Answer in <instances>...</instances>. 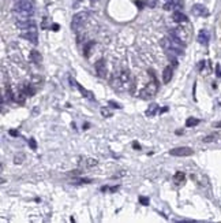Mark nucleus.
<instances>
[{"label":"nucleus","instance_id":"1","mask_svg":"<svg viewBox=\"0 0 221 223\" xmlns=\"http://www.w3.org/2000/svg\"><path fill=\"white\" fill-rule=\"evenodd\" d=\"M128 81H130V73L128 71H122L120 74H117V75L113 77V80H112L113 89L119 90V92L127 89V86H128Z\"/></svg>","mask_w":221,"mask_h":223},{"label":"nucleus","instance_id":"2","mask_svg":"<svg viewBox=\"0 0 221 223\" xmlns=\"http://www.w3.org/2000/svg\"><path fill=\"white\" fill-rule=\"evenodd\" d=\"M87 17H89V15H87V13H85V11L75 14V15L72 17V21H71V29H72V30H74V31L79 30L82 25L86 22Z\"/></svg>","mask_w":221,"mask_h":223},{"label":"nucleus","instance_id":"3","mask_svg":"<svg viewBox=\"0 0 221 223\" xmlns=\"http://www.w3.org/2000/svg\"><path fill=\"white\" fill-rule=\"evenodd\" d=\"M157 86H158V81H157V78H154L152 84H149L146 88H145V89H142L139 92V97L141 99H150V97H153L154 93H156V90H157Z\"/></svg>","mask_w":221,"mask_h":223},{"label":"nucleus","instance_id":"4","mask_svg":"<svg viewBox=\"0 0 221 223\" xmlns=\"http://www.w3.org/2000/svg\"><path fill=\"white\" fill-rule=\"evenodd\" d=\"M23 33L21 34V37H23V38H26V40H29L32 44L37 45V43H38V38H37V27L36 25H33V26L27 27V29H23Z\"/></svg>","mask_w":221,"mask_h":223},{"label":"nucleus","instance_id":"5","mask_svg":"<svg viewBox=\"0 0 221 223\" xmlns=\"http://www.w3.org/2000/svg\"><path fill=\"white\" fill-rule=\"evenodd\" d=\"M194 153V151L191 149V148L188 147H180V148H173V149H171L169 151V155H172V156H191Z\"/></svg>","mask_w":221,"mask_h":223},{"label":"nucleus","instance_id":"6","mask_svg":"<svg viewBox=\"0 0 221 223\" xmlns=\"http://www.w3.org/2000/svg\"><path fill=\"white\" fill-rule=\"evenodd\" d=\"M8 56H10V59L14 60L15 63H19V64H22L23 63L22 55H21L18 48H15V45H10L8 47Z\"/></svg>","mask_w":221,"mask_h":223},{"label":"nucleus","instance_id":"7","mask_svg":"<svg viewBox=\"0 0 221 223\" xmlns=\"http://www.w3.org/2000/svg\"><path fill=\"white\" fill-rule=\"evenodd\" d=\"M171 34H173L175 37H177L182 43H186V41L188 40V33H187V30H186L183 26H179V27H176V29H172Z\"/></svg>","mask_w":221,"mask_h":223},{"label":"nucleus","instance_id":"8","mask_svg":"<svg viewBox=\"0 0 221 223\" xmlns=\"http://www.w3.org/2000/svg\"><path fill=\"white\" fill-rule=\"evenodd\" d=\"M191 11H193V14L197 15V17H208L209 15L208 8H206L203 4H194L193 6V8H191Z\"/></svg>","mask_w":221,"mask_h":223},{"label":"nucleus","instance_id":"9","mask_svg":"<svg viewBox=\"0 0 221 223\" xmlns=\"http://www.w3.org/2000/svg\"><path fill=\"white\" fill-rule=\"evenodd\" d=\"M96 73L100 78H105L107 77V67H105V62L104 59H100L98 62L96 63Z\"/></svg>","mask_w":221,"mask_h":223},{"label":"nucleus","instance_id":"10","mask_svg":"<svg viewBox=\"0 0 221 223\" xmlns=\"http://www.w3.org/2000/svg\"><path fill=\"white\" fill-rule=\"evenodd\" d=\"M180 7H183V1L182 0H168L167 3L164 4V10H167V11L180 8Z\"/></svg>","mask_w":221,"mask_h":223},{"label":"nucleus","instance_id":"11","mask_svg":"<svg viewBox=\"0 0 221 223\" xmlns=\"http://www.w3.org/2000/svg\"><path fill=\"white\" fill-rule=\"evenodd\" d=\"M70 82H71V84H74V86H77L78 89H79V92H81L82 94H83V96H85L86 99H90V100H94V96H93V93H91V92H89V90H86L85 88H82L81 85L78 84L77 81L74 80V78H70Z\"/></svg>","mask_w":221,"mask_h":223},{"label":"nucleus","instance_id":"12","mask_svg":"<svg viewBox=\"0 0 221 223\" xmlns=\"http://www.w3.org/2000/svg\"><path fill=\"white\" fill-rule=\"evenodd\" d=\"M172 19H173L175 22H177V23H183V22H187V21H188L187 17H186L182 11H173V14H172Z\"/></svg>","mask_w":221,"mask_h":223},{"label":"nucleus","instance_id":"13","mask_svg":"<svg viewBox=\"0 0 221 223\" xmlns=\"http://www.w3.org/2000/svg\"><path fill=\"white\" fill-rule=\"evenodd\" d=\"M171 78H172V67L167 66L163 71V82L164 84H168V82L171 81Z\"/></svg>","mask_w":221,"mask_h":223},{"label":"nucleus","instance_id":"14","mask_svg":"<svg viewBox=\"0 0 221 223\" xmlns=\"http://www.w3.org/2000/svg\"><path fill=\"white\" fill-rule=\"evenodd\" d=\"M30 60H32L33 63H36V64H40L41 60H42V56L40 55L38 51L33 49V51H30Z\"/></svg>","mask_w":221,"mask_h":223},{"label":"nucleus","instance_id":"15","mask_svg":"<svg viewBox=\"0 0 221 223\" xmlns=\"http://www.w3.org/2000/svg\"><path fill=\"white\" fill-rule=\"evenodd\" d=\"M208 41H209V31L201 30L198 34V43L199 44H208Z\"/></svg>","mask_w":221,"mask_h":223},{"label":"nucleus","instance_id":"16","mask_svg":"<svg viewBox=\"0 0 221 223\" xmlns=\"http://www.w3.org/2000/svg\"><path fill=\"white\" fill-rule=\"evenodd\" d=\"M186 179V175L184 173H182V171H177L175 175H173V182L176 183V185H182V183L184 182Z\"/></svg>","mask_w":221,"mask_h":223},{"label":"nucleus","instance_id":"17","mask_svg":"<svg viewBox=\"0 0 221 223\" xmlns=\"http://www.w3.org/2000/svg\"><path fill=\"white\" fill-rule=\"evenodd\" d=\"M157 110H158V106L156 104V103H152V104L149 106V108L146 110L145 114H146V116H154L156 115V112H157Z\"/></svg>","mask_w":221,"mask_h":223},{"label":"nucleus","instance_id":"18","mask_svg":"<svg viewBox=\"0 0 221 223\" xmlns=\"http://www.w3.org/2000/svg\"><path fill=\"white\" fill-rule=\"evenodd\" d=\"M198 123H199V119H197V118H187V121H186V126L187 127H194Z\"/></svg>","mask_w":221,"mask_h":223},{"label":"nucleus","instance_id":"19","mask_svg":"<svg viewBox=\"0 0 221 223\" xmlns=\"http://www.w3.org/2000/svg\"><path fill=\"white\" fill-rule=\"evenodd\" d=\"M94 45V41H89V43H86L85 44V47H83V52H85V56L87 58L89 56V54H90V49H91V47Z\"/></svg>","mask_w":221,"mask_h":223},{"label":"nucleus","instance_id":"20","mask_svg":"<svg viewBox=\"0 0 221 223\" xmlns=\"http://www.w3.org/2000/svg\"><path fill=\"white\" fill-rule=\"evenodd\" d=\"M93 182L91 179L89 178H78V179H72L71 183H74V185H81V183H90Z\"/></svg>","mask_w":221,"mask_h":223},{"label":"nucleus","instance_id":"21","mask_svg":"<svg viewBox=\"0 0 221 223\" xmlns=\"http://www.w3.org/2000/svg\"><path fill=\"white\" fill-rule=\"evenodd\" d=\"M23 160H25V155L23 153H18V155H15V157H14V163L15 164H21Z\"/></svg>","mask_w":221,"mask_h":223},{"label":"nucleus","instance_id":"22","mask_svg":"<svg viewBox=\"0 0 221 223\" xmlns=\"http://www.w3.org/2000/svg\"><path fill=\"white\" fill-rule=\"evenodd\" d=\"M101 115L105 116V118H109V116H112V112L109 111L107 107H104V108H101Z\"/></svg>","mask_w":221,"mask_h":223},{"label":"nucleus","instance_id":"23","mask_svg":"<svg viewBox=\"0 0 221 223\" xmlns=\"http://www.w3.org/2000/svg\"><path fill=\"white\" fill-rule=\"evenodd\" d=\"M216 138H217V134H210V136H206V137L203 138V141H205V143H212V141H214Z\"/></svg>","mask_w":221,"mask_h":223},{"label":"nucleus","instance_id":"24","mask_svg":"<svg viewBox=\"0 0 221 223\" xmlns=\"http://www.w3.org/2000/svg\"><path fill=\"white\" fill-rule=\"evenodd\" d=\"M86 166H87L89 168H91V167H96V166H97V160H96V159H87V161H86Z\"/></svg>","mask_w":221,"mask_h":223},{"label":"nucleus","instance_id":"25","mask_svg":"<svg viewBox=\"0 0 221 223\" xmlns=\"http://www.w3.org/2000/svg\"><path fill=\"white\" fill-rule=\"evenodd\" d=\"M139 203H141L142 205H149V197L141 196V197H139Z\"/></svg>","mask_w":221,"mask_h":223},{"label":"nucleus","instance_id":"26","mask_svg":"<svg viewBox=\"0 0 221 223\" xmlns=\"http://www.w3.org/2000/svg\"><path fill=\"white\" fill-rule=\"evenodd\" d=\"M29 145H30V148H32L33 151H36V149H37V143H36V140H34V138L29 140Z\"/></svg>","mask_w":221,"mask_h":223},{"label":"nucleus","instance_id":"27","mask_svg":"<svg viewBox=\"0 0 221 223\" xmlns=\"http://www.w3.org/2000/svg\"><path fill=\"white\" fill-rule=\"evenodd\" d=\"M216 75L217 77H221V66L217 63L216 64Z\"/></svg>","mask_w":221,"mask_h":223},{"label":"nucleus","instance_id":"28","mask_svg":"<svg viewBox=\"0 0 221 223\" xmlns=\"http://www.w3.org/2000/svg\"><path fill=\"white\" fill-rule=\"evenodd\" d=\"M109 106H113L115 108H122V106H120L119 103H115V101H112V100L109 101Z\"/></svg>","mask_w":221,"mask_h":223},{"label":"nucleus","instance_id":"29","mask_svg":"<svg viewBox=\"0 0 221 223\" xmlns=\"http://www.w3.org/2000/svg\"><path fill=\"white\" fill-rule=\"evenodd\" d=\"M52 30H53V31H58L59 30V25H58V23H53V25H52Z\"/></svg>","mask_w":221,"mask_h":223},{"label":"nucleus","instance_id":"30","mask_svg":"<svg viewBox=\"0 0 221 223\" xmlns=\"http://www.w3.org/2000/svg\"><path fill=\"white\" fill-rule=\"evenodd\" d=\"M132 148L134 149H141V145L138 143H132Z\"/></svg>","mask_w":221,"mask_h":223},{"label":"nucleus","instance_id":"31","mask_svg":"<svg viewBox=\"0 0 221 223\" xmlns=\"http://www.w3.org/2000/svg\"><path fill=\"white\" fill-rule=\"evenodd\" d=\"M10 134L14 136V137H17V136H18V131H17V130H10Z\"/></svg>","mask_w":221,"mask_h":223},{"label":"nucleus","instance_id":"32","mask_svg":"<svg viewBox=\"0 0 221 223\" xmlns=\"http://www.w3.org/2000/svg\"><path fill=\"white\" fill-rule=\"evenodd\" d=\"M135 4L138 6L139 8H142V7H143V3H142V1H138V0H136V1H135Z\"/></svg>","mask_w":221,"mask_h":223},{"label":"nucleus","instance_id":"33","mask_svg":"<svg viewBox=\"0 0 221 223\" xmlns=\"http://www.w3.org/2000/svg\"><path fill=\"white\" fill-rule=\"evenodd\" d=\"M117 189H119V186H113V187H111V192H116V190H117Z\"/></svg>","mask_w":221,"mask_h":223},{"label":"nucleus","instance_id":"34","mask_svg":"<svg viewBox=\"0 0 221 223\" xmlns=\"http://www.w3.org/2000/svg\"><path fill=\"white\" fill-rule=\"evenodd\" d=\"M214 127H218V129H221V122H217V123H214Z\"/></svg>","mask_w":221,"mask_h":223},{"label":"nucleus","instance_id":"35","mask_svg":"<svg viewBox=\"0 0 221 223\" xmlns=\"http://www.w3.org/2000/svg\"><path fill=\"white\" fill-rule=\"evenodd\" d=\"M168 111V107H164L163 110H160V114H163V112H167Z\"/></svg>","mask_w":221,"mask_h":223},{"label":"nucleus","instance_id":"36","mask_svg":"<svg viewBox=\"0 0 221 223\" xmlns=\"http://www.w3.org/2000/svg\"><path fill=\"white\" fill-rule=\"evenodd\" d=\"M101 190H103V192H107V190H108V187H107V186H103V187H101Z\"/></svg>","mask_w":221,"mask_h":223},{"label":"nucleus","instance_id":"37","mask_svg":"<svg viewBox=\"0 0 221 223\" xmlns=\"http://www.w3.org/2000/svg\"><path fill=\"white\" fill-rule=\"evenodd\" d=\"M14 1H19V0H14Z\"/></svg>","mask_w":221,"mask_h":223}]
</instances>
